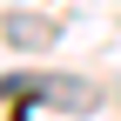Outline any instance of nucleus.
<instances>
[{
  "mask_svg": "<svg viewBox=\"0 0 121 121\" xmlns=\"http://www.w3.org/2000/svg\"><path fill=\"white\" fill-rule=\"evenodd\" d=\"M7 94H13V108H20V101H54V108H74V114L87 108V87L81 81H27V87L13 81Z\"/></svg>",
  "mask_w": 121,
  "mask_h": 121,
  "instance_id": "f257e3e1",
  "label": "nucleus"
},
{
  "mask_svg": "<svg viewBox=\"0 0 121 121\" xmlns=\"http://www.w3.org/2000/svg\"><path fill=\"white\" fill-rule=\"evenodd\" d=\"M13 121H20V114H13Z\"/></svg>",
  "mask_w": 121,
  "mask_h": 121,
  "instance_id": "f03ea898",
  "label": "nucleus"
}]
</instances>
